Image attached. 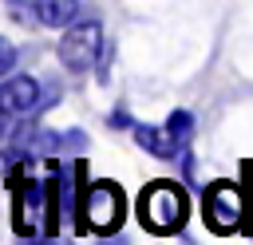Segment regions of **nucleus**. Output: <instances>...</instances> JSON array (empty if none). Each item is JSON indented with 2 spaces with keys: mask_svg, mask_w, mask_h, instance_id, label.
Listing matches in <instances>:
<instances>
[{
  "mask_svg": "<svg viewBox=\"0 0 253 245\" xmlns=\"http://www.w3.org/2000/svg\"><path fill=\"white\" fill-rule=\"evenodd\" d=\"M99 43H103V28L99 20H83V24H71L59 40V63L67 71H87L95 67L99 59Z\"/></svg>",
  "mask_w": 253,
  "mask_h": 245,
  "instance_id": "4",
  "label": "nucleus"
},
{
  "mask_svg": "<svg viewBox=\"0 0 253 245\" xmlns=\"http://www.w3.org/2000/svg\"><path fill=\"white\" fill-rule=\"evenodd\" d=\"M79 186H83V162L79 158H71V162H63V166H55V182H51V190H55V221L63 217V221H79Z\"/></svg>",
  "mask_w": 253,
  "mask_h": 245,
  "instance_id": "6",
  "label": "nucleus"
},
{
  "mask_svg": "<svg viewBox=\"0 0 253 245\" xmlns=\"http://www.w3.org/2000/svg\"><path fill=\"white\" fill-rule=\"evenodd\" d=\"M190 217V202L174 182H150L138 198V221L150 233H178Z\"/></svg>",
  "mask_w": 253,
  "mask_h": 245,
  "instance_id": "1",
  "label": "nucleus"
},
{
  "mask_svg": "<svg viewBox=\"0 0 253 245\" xmlns=\"http://www.w3.org/2000/svg\"><path fill=\"white\" fill-rule=\"evenodd\" d=\"M12 67H16V47L0 36V79H4V71H12Z\"/></svg>",
  "mask_w": 253,
  "mask_h": 245,
  "instance_id": "12",
  "label": "nucleus"
},
{
  "mask_svg": "<svg viewBox=\"0 0 253 245\" xmlns=\"http://www.w3.org/2000/svg\"><path fill=\"white\" fill-rule=\"evenodd\" d=\"M12 142H20L36 154H83L87 150L83 130H20Z\"/></svg>",
  "mask_w": 253,
  "mask_h": 245,
  "instance_id": "5",
  "label": "nucleus"
},
{
  "mask_svg": "<svg viewBox=\"0 0 253 245\" xmlns=\"http://www.w3.org/2000/svg\"><path fill=\"white\" fill-rule=\"evenodd\" d=\"M79 16V0H36V20L47 28H71Z\"/></svg>",
  "mask_w": 253,
  "mask_h": 245,
  "instance_id": "10",
  "label": "nucleus"
},
{
  "mask_svg": "<svg viewBox=\"0 0 253 245\" xmlns=\"http://www.w3.org/2000/svg\"><path fill=\"white\" fill-rule=\"evenodd\" d=\"M40 107V83L32 75H8L0 83V115H28Z\"/></svg>",
  "mask_w": 253,
  "mask_h": 245,
  "instance_id": "8",
  "label": "nucleus"
},
{
  "mask_svg": "<svg viewBox=\"0 0 253 245\" xmlns=\"http://www.w3.org/2000/svg\"><path fill=\"white\" fill-rule=\"evenodd\" d=\"M43 194H47V186H40L36 178H24V182L16 186V209H12V225H16V233H24V237L36 233L40 213H43V202H47Z\"/></svg>",
  "mask_w": 253,
  "mask_h": 245,
  "instance_id": "7",
  "label": "nucleus"
},
{
  "mask_svg": "<svg viewBox=\"0 0 253 245\" xmlns=\"http://www.w3.org/2000/svg\"><path fill=\"white\" fill-rule=\"evenodd\" d=\"M166 130H170V138L186 150V146H190V138H194V115H190V111H182V107H178V111H170Z\"/></svg>",
  "mask_w": 253,
  "mask_h": 245,
  "instance_id": "11",
  "label": "nucleus"
},
{
  "mask_svg": "<svg viewBox=\"0 0 253 245\" xmlns=\"http://www.w3.org/2000/svg\"><path fill=\"white\" fill-rule=\"evenodd\" d=\"M95 245H130V241H126V237H119V233H107V237H99Z\"/></svg>",
  "mask_w": 253,
  "mask_h": 245,
  "instance_id": "13",
  "label": "nucleus"
},
{
  "mask_svg": "<svg viewBox=\"0 0 253 245\" xmlns=\"http://www.w3.org/2000/svg\"><path fill=\"white\" fill-rule=\"evenodd\" d=\"M123 213H126V202H123V190L115 182H91L83 190V202H79V225L87 233H115L123 225Z\"/></svg>",
  "mask_w": 253,
  "mask_h": 245,
  "instance_id": "2",
  "label": "nucleus"
},
{
  "mask_svg": "<svg viewBox=\"0 0 253 245\" xmlns=\"http://www.w3.org/2000/svg\"><path fill=\"white\" fill-rule=\"evenodd\" d=\"M32 245H71V241H63V237H55V233H47V237H40V241H32Z\"/></svg>",
  "mask_w": 253,
  "mask_h": 245,
  "instance_id": "14",
  "label": "nucleus"
},
{
  "mask_svg": "<svg viewBox=\"0 0 253 245\" xmlns=\"http://www.w3.org/2000/svg\"><path fill=\"white\" fill-rule=\"evenodd\" d=\"M202 217L213 233H233L245 221V198L233 182H213L202 198Z\"/></svg>",
  "mask_w": 253,
  "mask_h": 245,
  "instance_id": "3",
  "label": "nucleus"
},
{
  "mask_svg": "<svg viewBox=\"0 0 253 245\" xmlns=\"http://www.w3.org/2000/svg\"><path fill=\"white\" fill-rule=\"evenodd\" d=\"M130 130H134V142H138L146 154H154V158H182V154H186V150L170 138L166 126L158 130V126H146V122H130Z\"/></svg>",
  "mask_w": 253,
  "mask_h": 245,
  "instance_id": "9",
  "label": "nucleus"
}]
</instances>
